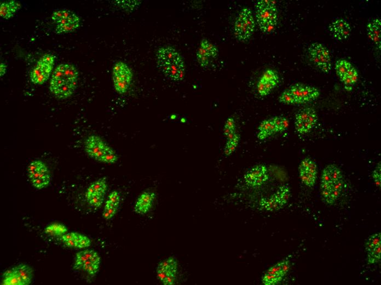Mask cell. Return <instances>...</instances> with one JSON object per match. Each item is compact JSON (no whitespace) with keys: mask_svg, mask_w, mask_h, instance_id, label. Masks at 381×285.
<instances>
[{"mask_svg":"<svg viewBox=\"0 0 381 285\" xmlns=\"http://www.w3.org/2000/svg\"><path fill=\"white\" fill-rule=\"evenodd\" d=\"M78 77V71L74 66L61 64L52 75L49 87L50 92L58 99H67L74 93Z\"/></svg>","mask_w":381,"mask_h":285,"instance_id":"1","label":"cell"},{"mask_svg":"<svg viewBox=\"0 0 381 285\" xmlns=\"http://www.w3.org/2000/svg\"><path fill=\"white\" fill-rule=\"evenodd\" d=\"M344 188V177L341 169L335 164L325 167L320 179V194L323 201L333 205L340 198Z\"/></svg>","mask_w":381,"mask_h":285,"instance_id":"2","label":"cell"},{"mask_svg":"<svg viewBox=\"0 0 381 285\" xmlns=\"http://www.w3.org/2000/svg\"><path fill=\"white\" fill-rule=\"evenodd\" d=\"M159 69L166 77L174 82H179L184 78V63L180 54L171 47H164L158 53Z\"/></svg>","mask_w":381,"mask_h":285,"instance_id":"3","label":"cell"},{"mask_svg":"<svg viewBox=\"0 0 381 285\" xmlns=\"http://www.w3.org/2000/svg\"><path fill=\"white\" fill-rule=\"evenodd\" d=\"M84 149L92 158L106 164H115L118 156L115 151L98 135H92L86 140Z\"/></svg>","mask_w":381,"mask_h":285,"instance_id":"4","label":"cell"},{"mask_svg":"<svg viewBox=\"0 0 381 285\" xmlns=\"http://www.w3.org/2000/svg\"><path fill=\"white\" fill-rule=\"evenodd\" d=\"M258 25L264 33L271 32L277 23L278 12L276 3L270 0H261L256 4Z\"/></svg>","mask_w":381,"mask_h":285,"instance_id":"5","label":"cell"},{"mask_svg":"<svg viewBox=\"0 0 381 285\" xmlns=\"http://www.w3.org/2000/svg\"><path fill=\"white\" fill-rule=\"evenodd\" d=\"M290 197V186L287 184L283 185L271 197L261 199L259 207L260 210L265 211H277L282 209L286 205Z\"/></svg>","mask_w":381,"mask_h":285,"instance_id":"6","label":"cell"},{"mask_svg":"<svg viewBox=\"0 0 381 285\" xmlns=\"http://www.w3.org/2000/svg\"><path fill=\"white\" fill-rule=\"evenodd\" d=\"M255 28V23L252 11L248 8H243L235 22L234 33L236 37L239 41H247L253 35Z\"/></svg>","mask_w":381,"mask_h":285,"instance_id":"7","label":"cell"},{"mask_svg":"<svg viewBox=\"0 0 381 285\" xmlns=\"http://www.w3.org/2000/svg\"><path fill=\"white\" fill-rule=\"evenodd\" d=\"M28 173L32 184L38 189L46 188L51 181L48 168L43 161L39 160H33L29 164Z\"/></svg>","mask_w":381,"mask_h":285,"instance_id":"8","label":"cell"},{"mask_svg":"<svg viewBox=\"0 0 381 285\" xmlns=\"http://www.w3.org/2000/svg\"><path fill=\"white\" fill-rule=\"evenodd\" d=\"M52 19L56 25V32L58 34L73 32L79 26L80 19L78 16L67 10L54 11Z\"/></svg>","mask_w":381,"mask_h":285,"instance_id":"9","label":"cell"},{"mask_svg":"<svg viewBox=\"0 0 381 285\" xmlns=\"http://www.w3.org/2000/svg\"><path fill=\"white\" fill-rule=\"evenodd\" d=\"M309 56L314 65L323 73H328L332 67V57L329 50L321 44H312L308 49Z\"/></svg>","mask_w":381,"mask_h":285,"instance_id":"10","label":"cell"},{"mask_svg":"<svg viewBox=\"0 0 381 285\" xmlns=\"http://www.w3.org/2000/svg\"><path fill=\"white\" fill-rule=\"evenodd\" d=\"M113 82L115 90L124 94L128 90L132 82L133 75L129 67L124 62H118L113 68Z\"/></svg>","mask_w":381,"mask_h":285,"instance_id":"11","label":"cell"},{"mask_svg":"<svg viewBox=\"0 0 381 285\" xmlns=\"http://www.w3.org/2000/svg\"><path fill=\"white\" fill-rule=\"evenodd\" d=\"M318 120L315 109L309 107L301 109L295 116V129L300 134H306L315 128Z\"/></svg>","mask_w":381,"mask_h":285,"instance_id":"12","label":"cell"},{"mask_svg":"<svg viewBox=\"0 0 381 285\" xmlns=\"http://www.w3.org/2000/svg\"><path fill=\"white\" fill-rule=\"evenodd\" d=\"M55 58L52 54H46L40 59L31 74L33 84H42L48 80L53 70Z\"/></svg>","mask_w":381,"mask_h":285,"instance_id":"13","label":"cell"},{"mask_svg":"<svg viewBox=\"0 0 381 285\" xmlns=\"http://www.w3.org/2000/svg\"><path fill=\"white\" fill-rule=\"evenodd\" d=\"M178 263L175 257H169L160 262L157 268V276L164 285H174L176 280Z\"/></svg>","mask_w":381,"mask_h":285,"instance_id":"14","label":"cell"},{"mask_svg":"<svg viewBox=\"0 0 381 285\" xmlns=\"http://www.w3.org/2000/svg\"><path fill=\"white\" fill-rule=\"evenodd\" d=\"M290 268V259H283L265 272L262 278V284L265 285H278L286 277Z\"/></svg>","mask_w":381,"mask_h":285,"instance_id":"15","label":"cell"},{"mask_svg":"<svg viewBox=\"0 0 381 285\" xmlns=\"http://www.w3.org/2000/svg\"><path fill=\"white\" fill-rule=\"evenodd\" d=\"M289 90L294 98L296 104L310 103L320 96V91L317 88L303 84H293Z\"/></svg>","mask_w":381,"mask_h":285,"instance_id":"16","label":"cell"},{"mask_svg":"<svg viewBox=\"0 0 381 285\" xmlns=\"http://www.w3.org/2000/svg\"><path fill=\"white\" fill-rule=\"evenodd\" d=\"M299 176L302 184L313 188L316 184L318 167L316 163L311 157H306L300 163L299 167Z\"/></svg>","mask_w":381,"mask_h":285,"instance_id":"17","label":"cell"},{"mask_svg":"<svg viewBox=\"0 0 381 285\" xmlns=\"http://www.w3.org/2000/svg\"><path fill=\"white\" fill-rule=\"evenodd\" d=\"M269 179L268 169L265 165H257L245 173L244 180L245 184L257 188L264 185Z\"/></svg>","mask_w":381,"mask_h":285,"instance_id":"18","label":"cell"},{"mask_svg":"<svg viewBox=\"0 0 381 285\" xmlns=\"http://www.w3.org/2000/svg\"><path fill=\"white\" fill-rule=\"evenodd\" d=\"M367 261L369 265H374L381 261V234L375 233L368 237L365 244Z\"/></svg>","mask_w":381,"mask_h":285,"instance_id":"19","label":"cell"},{"mask_svg":"<svg viewBox=\"0 0 381 285\" xmlns=\"http://www.w3.org/2000/svg\"><path fill=\"white\" fill-rule=\"evenodd\" d=\"M218 53V49L214 45L207 40H203L198 51V61L203 67L208 66L217 58Z\"/></svg>","mask_w":381,"mask_h":285,"instance_id":"20","label":"cell"},{"mask_svg":"<svg viewBox=\"0 0 381 285\" xmlns=\"http://www.w3.org/2000/svg\"><path fill=\"white\" fill-rule=\"evenodd\" d=\"M330 34L332 36L338 40H343L349 38L351 28L349 23L344 19H336L330 24L329 26Z\"/></svg>","mask_w":381,"mask_h":285,"instance_id":"21","label":"cell"},{"mask_svg":"<svg viewBox=\"0 0 381 285\" xmlns=\"http://www.w3.org/2000/svg\"><path fill=\"white\" fill-rule=\"evenodd\" d=\"M155 198L156 194L152 191H145L143 193L135 203L134 211L142 215L147 214L153 205Z\"/></svg>","mask_w":381,"mask_h":285,"instance_id":"22","label":"cell"},{"mask_svg":"<svg viewBox=\"0 0 381 285\" xmlns=\"http://www.w3.org/2000/svg\"><path fill=\"white\" fill-rule=\"evenodd\" d=\"M368 36L370 39L381 49V21L379 18L372 20L367 25Z\"/></svg>","mask_w":381,"mask_h":285,"instance_id":"23","label":"cell"},{"mask_svg":"<svg viewBox=\"0 0 381 285\" xmlns=\"http://www.w3.org/2000/svg\"><path fill=\"white\" fill-rule=\"evenodd\" d=\"M277 133L272 118L262 121L259 126L257 138L263 140Z\"/></svg>","mask_w":381,"mask_h":285,"instance_id":"24","label":"cell"},{"mask_svg":"<svg viewBox=\"0 0 381 285\" xmlns=\"http://www.w3.org/2000/svg\"><path fill=\"white\" fill-rule=\"evenodd\" d=\"M20 4L16 1L3 2L0 6V15L2 18H11L20 8Z\"/></svg>","mask_w":381,"mask_h":285,"instance_id":"25","label":"cell"},{"mask_svg":"<svg viewBox=\"0 0 381 285\" xmlns=\"http://www.w3.org/2000/svg\"><path fill=\"white\" fill-rule=\"evenodd\" d=\"M100 265V257L99 255L83 263L79 267V269L86 271L91 276H95L98 273Z\"/></svg>","mask_w":381,"mask_h":285,"instance_id":"26","label":"cell"},{"mask_svg":"<svg viewBox=\"0 0 381 285\" xmlns=\"http://www.w3.org/2000/svg\"><path fill=\"white\" fill-rule=\"evenodd\" d=\"M108 188L106 178H101L96 181L88 187L86 193V198L93 194H104Z\"/></svg>","mask_w":381,"mask_h":285,"instance_id":"27","label":"cell"},{"mask_svg":"<svg viewBox=\"0 0 381 285\" xmlns=\"http://www.w3.org/2000/svg\"><path fill=\"white\" fill-rule=\"evenodd\" d=\"M2 284L5 285H24L18 272L14 268L8 270L2 276Z\"/></svg>","mask_w":381,"mask_h":285,"instance_id":"28","label":"cell"},{"mask_svg":"<svg viewBox=\"0 0 381 285\" xmlns=\"http://www.w3.org/2000/svg\"><path fill=\"white\" fill-rule=\"evenodd\" d=\"M18 272L21 279H22L24 285H28L32 282L33 278L32 269L26 264H19L15 267Z\"/></svg>","mask_w":381,"mask_h":285,"instance_id":"29","label":"cell"},{"mask_svg":"<svg viewBox=\"0 0 381 285\" xmlns=\"http://www.w3.org/2000/svg\"><path fill=\"white\" fill-rule=\"evenodd\" d=\"M98 253L93 250H86L78 253L76 256L74 269H79V267L83 263L89 260V259L98 256Z\"/></svg>","mask_w":381,"mask_h":285,"instance_id":"30","label":"cell"},{"mask_svg":"<svg viewBox=\"0 0 381 285\" xmlns=\"http://www.w3.org/2000/svg\"><path fill=\"white\" fill-rule=\"evenodd\" d=\"M67 232V229L61 223H55L48 225L45 229V233L53 236L63 235Z\"/></svg>","mask_w":381,"mask_h":285,"instance_id":"31","label":"cell"},{"mask_svg":"<svg viewBox=\"0 0 381 285\" xmlns=\"http://www.w3.org/2000/svg\"><path fill=\"white\" fill-rule=\"evenodd\" d=\"M358 73L353 67L347 72L341 80L344 84L346 88L352 87L357 83L358 79Z\"/></svg>","mask_w":381,"mask_h":285,"instance_id":"32","label":"cell"},{"mask_svg":"<svg viewBox=\"0 0 381 285\" xmlns=\"http://www.w3.org/2000/svg\"><path fill=\"white\" fill-rule=\"evenodd\" d=\"M277 85L260 78L257 84V91L261 97L268 96L271 92Z\"/></svg>","mask_w":381,"mask_h":285,"instance_id":"33","label":"cell"},{"mask_svg":"<svg viewBox=\"0 0 381 285\" xmlns=\"http://www.w3.org/2000/svg\"><path fill=\"white\" fill-rule=\"evenodd\" d=\"M353 67L352 64L346 59H340L336 63V71L337 74L341 79L351 68Z\"/></svg>","mask_w":381,"mask_h":285,"instance_id":"34","label":"cell"},{"mask_svg":"<svg viewBox=\"0 0 381 285\" xmlns=\"http://www.w3.org/2000/svg\"><path fill=\"white\" fill-rule=\"evenodd\" d=\"M239 141V135L237 133L232 137L227 139V142L224 149V152L226 155H230L236 151Z\"/></svg>","mask_w":381,"mask_h":285,"instance_id":"35","label":"cell"},{"mask_svg":"<svg viewBox=\"0 0 381 285\" xmlns=\"http://www.w3.org/2000/svg\"><path fill=\"white\" fill-rule=\"evenodd\" d=\"M272 119L275 126H276L277 133H282L288 128L289 121L285 117L278 116L273 117Z\"/></svg>","mask_w":381,"mask_h":285,"instance_id":"36","label":"cell"},{"mask_svg":"<svg viewBox=\"0 0 381 285\" xmlns=\"http://www.w3.org/2000/svg\"><path fill=\"white\" fill-rule=\"evenodd\" d=\"M223 133L228 138H231L236 134V122L235 119L232 117L228 118L224 126Z\"/></svg>","mask_w":381,"mask_h":285,"instance_id":"37","label":"cell"},{"mask_svg":"<svg viewBox=\"0 0 381 285\" xmlns=\"http://www.w3.org/2000/svg\"><path fill=\"white\" fill-rule=\"evenodd\" d=\"M118 207L107 201L105 203L103 217L106 220L111 219L117 213Z\"/></svg>","mask_w":381,"mask_h":285,"instance_id":"38","label":"cell"},{"mask_svg":"<svg viewBox=\"0 0 381 285\" xmlns=\"http://www.w3.org/2000/svg\"><path fill=\"white\" fill-rule=\"evenodd\" d=\"M104 197V194H93L86 198L91 206L98 208L102 205Z\"/></svg>","mask_w":381,"mask_h":285,"instance_id":"39","label":"cell"},{"mask_svg":"<svg viewBox=\"0 0 381 285\" xmlns=\"http://www.w3.org/2000/svg\"><path fill=\"white\" fill-rule=\"evenodd\" d=\"M261 79H264L270 83H272L276 85H278L279 82V77L276 71L272 69L266 70L263 75H262Z\"/></svg>","mask_w":381,"mask_h":285,"instance_id":"40","label":"cell"},{"mask_svg":"<svg viewBox=\"0 0 381 285\" xmlns=\"http://www.w3.org/2000/svg\"><path fill=\"white\" fill-rule=\"evenodd\" d=\"M279 101L281 103L286 105H294L296 102L293 95L289 89L284 91L279 97Z\"/></svg>","mask_w":381,"mask_h":285,"instance_id":"41","label":"cell"},{"mask_svg":"<svg viewBox=\"0 0 381 285\" xmlns=\"http://www.w3.org/2000/svg\"><path fill=\"white\" fill-rule=\"evenodd\" d=\"M91 245V241L86 235L79 234L77 248L82 249L88 248Z\"/></svg>","mask_w":381,"mask_h":285,"instance_id":"42","label":"cell"},{"mask_svg":"<svg viewBox=\"0 0 381 285\" xmlns=\"http://www.w3.org/2000/svg\"><path fill=\"white\" fill-rule=\"evenodd\" d=\"M372 178L377 186L381 187V165L380 163L372 173Z\"/></svg>","mask_w":381,"mask_h":285,"instance_id":"43","label":"cell"},{"mask_svg":"<svg viewBox=\"0 0 381 285\" xmlns=\"http://www.w3.org/2000/svg\"><path fill=\"white\" fill-rule=\"evenodd\" d=\"M108 201L118 207L120 205V196L117 191H113L110 193L108 197Z\"/></svg>","mask_w":381,"mask_h":285,"instance_id":"44","label":"cell"},{"mask_svg":"<svg viewBox=\"0 0 381 285\" xmlns=\"http://www.w3.org/2000/svg\"><path fill=\"white\" fill-rule=\"evenodd\" d=\"M79 235V234L77 233H69L66 234V235H63L62 236L61 240L64 242L70 240H78Z\"/></svg>","mask_w":381,"mask_h":285,"instance_id":"45","label":"cell"},{"mask_svg":"<svg viewBox=\"0 0 381 285\" xmlns=\"http://www.w3.org/2000/svg\"><path fill=\"white\" fill-rule=\"evenodd\" d=\"M64 244L69 248H77L78 240H70L64 242Z\"/></svg>","mask_w":381,"mask_h":285,"instance_id":"46","label":"cell"},{"mask_svg":"<svg viewBox=\"0 0 381 285\" xmlns=\"http://www.w3.org/2000/svg\"><path fill=\"white\" fill-rule=\"evenodd\" d=\"M7 70V66L5 63H1L0 66V76H3L5 74Z\"/></svg>","mask_w":381,"mask_h":285,"instance_id":"47","label":"cell"}]
</instances>
